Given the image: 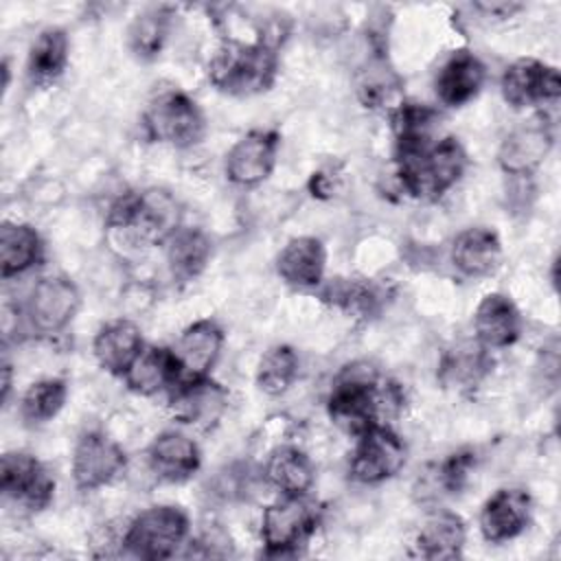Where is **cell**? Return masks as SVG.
Here are the masks:
<instances>
[{"label": "cell", "instance_id": "obj_1", "mask_svg": "<svg viewBox=\"0 0 561 561\" xmlns=\"http://www.w3.org/2000/svg\"><path fill=\"white\" fill-rule=\"evenodd\" d=\"M405 397L397 381L381 375L370 362L357 359L340 368L327 394V414L333 425L353 438L373 425L390 423Z\"/></svg>", "mask_w": 561, "mask_h": 561}, {"label": "cell", "instance_id": "obj_2", "mask_svg": "<svg viewBox=\"0 0 561 561\" xmlns=\"http://www.w3.org/2000/svg\"><path fill=\"white\" fill-rule=\"evenodd\" d=\"M394 178L408 197L436 202L451 191L469 167V156L456 136L421 142H394Z\"/></svg>", "mask_w": 561, "mask_h": 561}, {"label": "cell", "instance_id": "obj_3", "mask_svg": "<svg viewBox=\"0 0 561 561\" xmlns=\"http://www.w3.org/2000/svg\"><path fill=\"white\" fill-rule=\"evenodd\" d=\"M278 42L259 35L254 42L224 39L206 66L213 88L228 96H256L274 88L280 59Z\"/></svg>", "mask_w": 561, "mask_h": 561}, {"label": "cell", "instance_id": "obj_4", "mask_svg": "<svg viewBox=\"0 0 561 561\" xmlns=\"http://www.w3.org/2000/svg\"><path fill=\"white\" fill-rule=\"evenodd\" d=\"M105 226L127 232L136 243L164 245L182 226V210L167 188L151 186L121 195L110 206Z\"/></svg>", "mask_w": 561, "mask_h": 561}, {"label": "cell", "instance_id": "obj_5", "mask_svg": "<svg viewBox=\"0 0 561 561\" xmlns=\"http://www.w3.org/2000/svg\"><path fill=\"white\" fill-rule=\"evenodd\" d=\"M140 127L149 142L169 145L173 149L197 147L208 131L204 110L180 88L156 92L142 112Z\"/></svg>", "mask_w": 561, "mask_h": 561}, {"label": "cell", "instance_id": "obj_6", "mask_svg": "<svg viewBox=\"0 0 561 561\" xmlns=\"http://www.w3.org/2000/svg\"><path fill=\"white\" fill-rule=\"evenodd\" d=\"M188 539V513L175 504H153L129 519L121 537V546L136 559L162 561L178 557Z\"/></svg>", "mask_w": 561, "mask_h": 561}, {"label": "cell", "instance_id": "obj_7", "mask_svg": "<svg viewBox=\"0 0 561 561\" xmlns=\"http://www.w3.org/2000/svg\"><path fill=\"white\" fill-rule=\"evenodd\" d=\"M322 506L311 495H280L261 513V554L272 559L296 557L316 535Z\"/></svg>", "mask_w": 561, "mask_h": 561}, {"label": "cell", "instance_id": "obj_8", "mask_svg": "<svg viewBox=\"0 0 561 561\" xmlns=\"http://www.w3.org/2000/svg\"><path fill=\"white\" fill-rule=\"evenodd\" d=\"M408 462V445L390 425H373L355 436L348 458V478L357 484L375 486L397 478Z\"/></svg>", "mask_w": 561, "mask_h": 561}, {"label": "cell", "instance_id": "obj_9", "mask_svg": "<svg viewBox=\"0 0 561 561\" xmlns=\"http://www.w3.org/2000/svg\"><path fill=\"white\" fill-rule=\"evenodd\" d=\"M81 307L77 283L64 274L42 276L28 291L22 316L28 333L50 337L70 327Z\"/></svg>", "mask_w": 561, "mask_h": 561}, {"label": "cell", "instance_id": "obj_10", "mask_svg": "<svg viewBox=\"0 0 561 561\" xmlns=\"http://www.w3.org/2000/svg\"><path fill=\"white\" fill-rule=\"evenodd\" d=\"M57 480L53 471L33 454L13 449L0 458L2 497L24 513H42L55 500Z\"/></svg>", "mask_w": 561, "mask_h": 561}, {"label": "cell", "instance_id": "obj_11", "mask_svg": "<svg viewBox=\"0 0 561 561\" xmlns=\"http://www.w3.org/2000/svg\"><path fill=\"white\" fill-rule=\"evenodd\" d=\"M125 469V449L103 430H88L77 438L70 456V476L79 491H99L112 484Z\"/></svg>", "mask_w": 561, "mask_h": 561}, {"label": "cell", "instance_id": "obj_12", "mask_svg": "<svg viewBox=\"0 0 561 561\" xmlns=\"http://www.w3.org/2000/svg\"><path fill=\"white\" fill-rule=\"evenodd\" d=\"M500 94L511 110L554 105L561 96L559 68L535 57H519L504 68Z\"/></svg>", "mask_w": 561, "mask_h": 561}, {"label": "cell", "instance_id": "obj_13", "mask_svg": "<svg viewBox=\"0 0 561 561\" xmlns=\"http://www.w3.org/2000/svg\"><path fill=\"white\" fill-rule=\"evenodd\" d=\"M280 134L272 127L245 131L224 156V175L239 188L263 184L276 169Z\"/></svg>", "mask_w": 561, "mask_h": 561}, {"label": "cell", "instance_id": "obj_14", "mask_svg": "<svg viewBox=\"0 0 561 561\" xmlns=\"http://www.w3.org/2000/svg\"><path fill=\"white\" fill-rule=\"evenodd\" d=\"M167 397L171 416L180 425L199 432H208L219 425L230 401L226 386H221L213 377L180 381L167 392Z\"/></svg>", "mask_w": 561, "mask_h": 561}, {"label": "cell", "instance_id": "obj_15", "mask_svg": "<svg viewBox=\"0 0 561 561\" xmlns=\"http://www.w3.org/2000/svg\"><path fill=\"white\" fill-rule=\"evenodd\" d=\"M554 129L543 116L513 127L500 142L495 160L508 178H530L550 156Z\"/></svg>", "mask_w": 561, "mask_h": 561}, {"label": "cell", "instance_id": "obj_16", "mask_svg": "<svg viewBox=\"0 0 561 561\" xmlns=\"http://www.w3.org/2000/svg\"><path fill=\"white\" fill-rule=\"evenodd\" d=\"M226 344L224 327L213 318H199L182 329L175 344L171 346L178 383L210 377Z\"/></svg>", "mask_w": 561, "mask_h": 561}, {"label": "cell", "instance_id": "obj_17", "mask_svg": "<svg viewBox=\"0 0 561 561\" xmlns=\"http://www.w3.org/2000/svg\"><path fill=\"white\" fill-rule=\"evenodd\" d=\"M533 519V497L522 486L493 491L478 513V528L486 543H506L526 533Z\"/></svg>", "mask_w": 561, "mask_h": 561}, {"label": "cell", "instance_id": "obj_18", "mask_svg": "<svg viewBox=\"0 0 561 561\" xmlns=\"http://www.w3.org/2000/svg\"><path fill=\"white\" fill-rule=\"evenodd\" d=\"M486 81L484 61L469 48L451 50L434 75V94L443 107H462L471 103Z\"/></svg>", "mask_w": 561, "mask_h": 561}, {"label": "cell", "instance_id": "obj_19", "mask_svg": "<svg viewBox=\"0 0 561 561\" xmlns=\"http://www.w3.org/2000/svg\"><path fill=\"white\" fill-rule=\"evenodd\" d=\"M149 471L167 484L188 482L202 467V449L186 432L162 430L147 445Z\"/></svg>", "mask_w": 561, "mask_h": 561}, {"label": "cell", "instance_id": "obj_20", "mask_svg": "<svg viewBox=\"0 0 561 561\" xmlns=\"http://www.w3.org/2000/svg\"><path fill=\"white\" fill-rule=\"evenodd\" d=\"M473 340L486 351H502L519 342L524 318L504 291H489L480 298L473 311Z\"/></svg>", "mask_w": 561, "mask_h": 561}, {"label": "cell", "instance_id": "obj_21", "mask_svg": "<svg viewBox=\"0 0 561 561\" xmlns=\"http://www.w3.org/2000/svg\"><path fill=\"white\" fill-rule=\"evenodd\" d=\"M274 270L291 289H318L327 274V248L313 234L291 237L276 254Z\"/></svg>", "mask_w": 561, "mask_h": 561}, {"label": "cell", "instance_id": "obj_22", "mask_svg": "<svg viewBox=\"0 0 561 561\" xmlns=\"http://www.w3.org/2000/svg\"><path fill=\"white\" fill-rule=\"evenodd\" d=\"M502 241L493 228L469 226L460 230L449 248L454 270L469 280L486 278L497 272L502 263Z\"/></svg>", "mask_w": 561, "mask_h": 561}, {"label": "cell", "instance_id": "obj_23", "mask_svg": "<svg viewBox=\"0 0 561 561\" xmlns=\"http://www.w3.org/2000/svg\"><path fill=\"white\" fill-rule=\"evenodd\" d=\"M145 348L142 331L136 322L127 318H116L105 322L92 340V355L99 368L112 377L123 379L134 359Z\"/></svg>", "mask_w": 561, "mask_h": 561}, {"label": "cell", "instance_id": "obj_24", "mask_svg": "<svg viewBox=\"0 0 561 561\" xmlns=\"http://www.w3.org/2000/svg\"><path fill=\"white\" fill-rule=\"evenodd\" d=\"M467 543L465 519L449 508H434L419 526L412 554L430 561H451L462 557Z\"/></svg>", "mask_w": 561, "mask_h": 561}, {"label": "cell", "instance_id": "obj_25", "mask_svg": "<svg viewBox=\"0 0 561 561\" xmlns=\"http://www.w3.org/2000/svg\"><path fill=\"white\" fill-rule=\"evenodd\" d=\"M403 77L394 70L388 50H373L355 72V94L366 110H392L403 96Z\"/></svg>", "mask_w": 561, "mask_h": 561}, {"label": "cell", "instance_id": "obj_26", "mask_svg": "<svg viewBox=\"0 0 561 561\" xmlns=\"http://www.w3.org/2000/svg\"><path fill=\"white\" fill-rule=\"evenodd\" d=\"M70 64V37L61 26H44L26 53V79L33 88H48Z\"/></svg>", "mask_w": 561, "mask_h": 561}, {"label": "cell", "instance_id": "obj_27", "mask_svg": "<svg viewBox=\"0 0 561 561\" xmlns=\"http://www.w3.org/2000/svg\"><path fill=\"white\" fill-rule=\"evenodd\" d=\"M46 245L39 230L24 221H2L0 228V276L11 280L44 263Z\"/></svg>", "mask_w": 561, "mask_h": 561}, {"label": "cell", "instance_id": "obj_28", "mask_svg": "<svg viewBox=\"0 0 561 561\" xmlns=\"http://www.w3.org/2000/svg\"><path fill=\"white\" fill-rule=\"evenodd\" d=\"M263 478L280 495H309L316 484V465L300 447L278 445L265 458Z\"/></svg>", "mask_w": 561, "mask_h": 561}, {"label": "cell", "instance_id": "obj_29", "mask_svg": "<svg viewBox=\"0 0 561 561\" xmlns=\"http://www.w3.org/2000/svg\"><path fill=\"white\" fill-rule=\"evenodd\" d=\"M169 274L175 283H191L204 274L213 256V241L202 228L180 226L162 245Z\"/></svg>", "mask_w": 561, "mask_h": 561}, {"label": "cell", "instance_id": "obj_30", "mask_svg": "<svg viewBox=\"0 0 561 561\" xmlns=\"http://www.w3.org/2000/svg\"><path fill=\"white\" fill-rule=\"evenodd\" d=\"M123 383L138 397H156L169 392L178 383V366L171 346L145 344L129 370L123 375Z\"/></svg>", "mask_w": 561, "mask_h": 561}, {"label": "cell", "instance_id": "obj_31", "mask_svg": "<svg viewBox=\"0 0 561 561\" xmlns=\"http://www.w3.org/2000/svg\"><path fill=\"white\" fill-rule=\"evenodd\" d=\"M493 370L491 351L476 340L460 342L445 351L438 364V379L460 392L476 388Z\"/></svg>", "mask_w": 561, "mask_h": 561}, {"label": "cell", "instance_id": "obj_32", "mask_svg": "<svg viewBox=\"0 0 561 561\" xmlns=\"http://www.w3.org/2000/svg\"><path fill=\"white\" fill-rule=\"evenodd\" d=\"M173 24V11L167 4H153L134 15L127 26V50L136 61H153L160 57Z\"/></svg>", "mask_w": 561, "mask_h": 561}, {"label": "cell", "instance_id": "obj_33", "mask_svg": "<svg viewBox=\"0 0 561 561\" xmlns=\"http://www.w3.org/2000/svg\"><path fill=\"white\" fill-rule=\"evenodd\" d=\"M320 298L331 302L333 307L342 309L348 316L370 318L383 305V289L373 283L370 278H331L329 283L320 285Z\"/></svg>", "mask_w": 561, "mask_h": 561}, {"label": "cell", "instance_id": "obj_34", "mask_svg": "<svg viewBox=\"0 0 561 561\" xmlns=\"http://www.w3.org/2000/svg\"><path fill=\"white\" fill-rule=\"evenodd\" d=\"M68 381L64 377H44L33 381L20 397V419L28 427L53 421L68 401Z\"/></svg>", "mask_w": 561, "mask_h": 561}, {"label": "cell", "instance_id": "obj_35", "mask_svg": "<svg viewBox=\"0 0 561 561\" xmlns=\"http://www.w3.org/2000/svg\"><path fill=\"white\" fill-rule=\"evenodd\" d=\"M300 359L294 346L289 344H272L263 351L256 364L254 383L267 397L285 394L294 381L298 379Z\"/></svg>", "mask_w": 561, "mask_h": 561}, {"label": "cell", "instance_id": "obj_36", "mask_svg": "<svg viewBox=\"0 0 561 561\" xmlns=\"http://www.w3.org/2000/svg\"><path fill=\"white\" fill-rule=\"evenodd\" d=\"M388 114L394 142H421L438 136L440 112L430 103L403 99Z\"/></svg>", "mask_w": 561, "mask_h": 561}, {"label": "cell", "instance_id": "obj_37", "mask_svg": "<svg viewBox=\"0 0 561 561\" xmlns=\"http://www.w3.org/2000/svg\"><path fill=\"white\" fill-rule=\"evenodd\" d=\"M476 462H478V454L471 447L451 451L447 458H443L440 462L434 465V469H432L434 486L440 489V493H445V495L460 493L467 486L469 476L476 469Z\"/></svg>", "mask_w": 561, "mask_h": 561}, {"label": "cell", "instance_id": "obj_38", "mask_svg": "<svg viewBox=\"0 0 561 561\" xmlns=\"http://www.w3.org/2000/svg\"><path fill=\"white\" fill-rule=\"evenodd\" d=\"M473 9H478L486 15H493V18H511L513 13L522 11L524 4H519V2H478V4H473Z\"/></svg>", "mask_w": 561, "mask_h": 561}, {"label": "cell", "instance_id": "obj_39", "mask_svg": "<svg viewBox=\"0 0 561 561\" xmlns=\"http://www.w3.org/2000/svg\"><path fill=\"white\" fill-rule=\"evenodd\" d=\"M11 386H13V370H11V364L4 359L2 362V403H7Z\"/></svg>", "mask_w": 561, "mask_h": 561}]
</instances>
